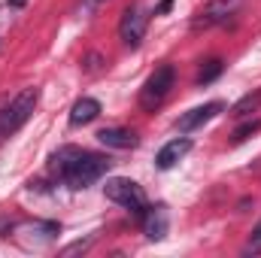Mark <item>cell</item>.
I'll return each instance as SVG.
<instances>
[{
  "instance_id": "obj_1",
  "label": "cell",
  "mask_w": 261,
  "mask_h": 258,
  "mask_svg": "<svg viewBox=\"0 0 261 258\" xmlns=\"http://www.w3.org/2000/svg\"><path fill=\"white\" fill-rule=\"evenodd\" d=\"M52 170L64 179L67 189L79 192V189H88L91 183H97L110 170V161L103 155L82 152L76 146H64V149H58L52 155Z\"/></svg>"
},
{
  "instance_id": "obj_2",
  "label": "cell",
  "mask_w": 261,
  "mask_h": 258,
  "mask_svg": "<svg viewBox=\"0 0 261 258\" xmlns=\"http://www.w3.org/2000/svg\"><path fill=\"white\" fill-rule=\"evenodd\" d=\"M37 100H40V91L31 85V88H21L9 104L0 110V140H3V137H9V134H15V131L31 119V113H34Z\"/></svg>"
},
{
  "instance_id": "obj_3",
  "label": "cell",
  "mask_w": 261,
  "mask_h": 258,
  "mask_svg": "<svg viewBox=\"0 0 261 258\" xmlns=\"http://www.w3.org/2000/svg\"><path fill=\"white\" fill-rule=\"evenodd\" d=\"M103 194H107L113 203H119V207H125V210H134L137 216H143V213L149 210V207H146V192H143L134 179H125V176L107 179Z\"/></svg>"
},
{
  "instance_id": "obj_4",
  "label": "cell",
  "mask_w": 261,
  "mask_h": 258,
  "mask_svg": "<svg viewBox=\"0 0 261 258\" xmlns=\"http://www.w3.org/2000/svg\"><path fill=\"white\" fill-rule=\"evenodd\" d=\"M173 79H176V73H173V67L170 64H161L146 82H143V88H140V107L143 110H155V107H161L164 104V97L170 94V88H173Z\"/></svg>"
},
{
  "instance_id": "obj_5",
  "label": "cell",
  "mask_w": 261,
  "mask_h": 258,
  "mask_svg": "<svg viewBox=\"0 0 261 258\" xmlns=\"http://www.w3.org/2000/svg\"><path fill=\"white\" fill-rule=\"evenodd\" d=\"M146 24H149L146 9H143L140 3L128 6L125 15H122V21H119V37H122V43L130 46V49H137V46L143 43V37H146Z\"/></svg>"
},
{
  "instance_id": "obj_6",
  "label": "cell",
  "mask_w": 261,
  "mask_h": 258,
  "mask_svg": "<svg viewBox=\"0 0 261 258\" xmlns=\"http://www.w3.org/2000/svg\"><path fill=\"white\" fill-rule=\"evenodd\" d=\"M237 6H240V0H210V3L197 12V18L192 21V28H195V31H206V28L225 24V21L237 12Z\"/></svg>"
},
{
  "instance_id": "obj_7",
  "label": "cell",
  "mask_w": 261,
  "mask_h": 258,
  "mask_svg": "<svg viewBox=\"0 0 261 258\" xmlns=\"http://www.w3.org/2000/svg\"><path fill=\"white\" fill-rule=\"evenodd\" d=\"M222 110H225V104H222V100H210V104H203V107L189 110L186 116H179L176 128L182 131V134H189V131H195V128H200V125H206L210 119H216Z\"/></svg>"
},
{
  "instance_id": "obj_8",
  "label": "cell",
  "mask_w": 261,
  "mask_h": 258,
  "mask_svg": "<svg viewBox=\"0 0 261 258\" xmlns=\"http://www.w3.org/2000/svg\"><path fill=\"white\" fill-rule=\"evenodd\" d=\"M189 152H192V140H186V137L170 140V143L155 155V167H158V170H170V167H173L176 161H182Z\"/></svg>"
},
{
  "instance_id": "obj_9",
  "label": "cell",
  "mask_w": 261,
  "mask_h": 258,
  "mask_svg": "<svg viewBox=\"0 0 261 258\" xmlns=\"http://www.w3.org/2000/svg\"><path fill=\"white\" fill-rule=\"evenodd\" d=\"M143 231L149 240H164L167 237V210L164 207H149L143 213Z\"/></svg>"
},
{
  "instance_id": "obj_10",
  "label": "cell",
  "mask_w": 261,
  "mask_h": 258,
  "mask_svg": "<svg viewBox=\"0 0 261 258\" xmlns=\"http://www.w3.org/2000/svg\"><path fill=\"white\" fill-rule=\"evenodd\" d=\"M100 116V104L94 97H79L73 107H70V125L79 128V125H88Z\"/></svg>"
},
{
  "instance_id": "obj_11",
  "label": "cell",
  "mask_w": 261,
  "mask_h": 258,
  "mask_svg": "<svg viewBox=\"0 0 261 258\" xmlns=\"http://www.w3.org/2000/svg\"><path fill=\"white\" fill-rule=\"evenodd\" d=\"M97 140L107 146V149H134L137 146V134L125 128H103L97 134Z\"/></svg>"
},
{
  "instance_id": "obj_12",
  "label": "cell",
  "mask_w": 261,
  "mask_h": 258,
  "mask_svg": "<svg viewBox=\"0 0 261 258\" xmlns=\"http://www.w3.org/2000/svg\"><path fill=\"white\" fill-rule=\"evenodd\" d=\"M261 110V88L255 94H246V97H240L237 104H234V110H231V116L234 119H243V116H252V113H258Z\"/></svg>"
},
{
  "instance_id": "obj_13",
  "label": "cell",
  "mask_w": 261,
  "mask_h": 258,
  "mask_svg": "<svg viewBox=\"0 0 261 258\" xmlns=\"http://www.w3.org/2000/svg\"><path fill=\"white\" fill-rule=\"evenodd\" d=\"M225 70V64L219 61V58H210L206 64L197 70V85H206V82H213V79H219V73Z\"/></svg>"
},
{
  "instance_id": "obj_14",
  "label": "cell",
  "mask_w": 261,
  "mask_h": 258,
  "mask_svg": "<svg viewBox=\"0 0 261 258\" xmlns=\"http://www.w3.org/2000/svg\"><path fill=\"white\" fill-rule=\"evenodd\" d=\"M255 131H261V122L255 119V122H246V125H240V128L234 131V143H243L246 137H252Z\"/></svg>"
},
{
  "instance_id": "obj_15",
  "label": "cell",
  "mask_w": 261,
  "mask_h": 258,
  "mask_svg": "<svg viewBox=\"0 0 261 258\" xmlns=\"http://www.w3.org/2000/svg\"><path fill=\"white\" fill-rule=\"evenodd\" d=\"M246 255H255V252H261V222L252 228V237H249V243H246V249H243Z\"/></svg>"
},
{
  "instance_id": "obj_16",
  "label": "cell",
  "mask_w": 261,
  "mask_h": 258,
  "mask_svg": "<svg viewBox=\"0 0 261 258\" xmlns=\"http://www.w3.org/2000/svg\"><path fill=\"white\" fill-rule=\"evenodd\" d=\"M170 6H173V0H161V3H158V9H155V12H158V15H161V12H170Z\"/></svg>"
},
{
  "instance_id": "obj_17",
  "label": "cell",
  "mask_w": 261,
  "mask_h": 258,
  "mask_svg": "<svg viewBox=\"0 0 261 258\" xmlns=\"http://www.w3.org/2000/svg\"><path fill=\"white\" fill-rule=\"evenodd\" d=\"M85 3H88V6L94 9V6H100V3H107V0H85Z\"/></svg>"
}]
</instances>
